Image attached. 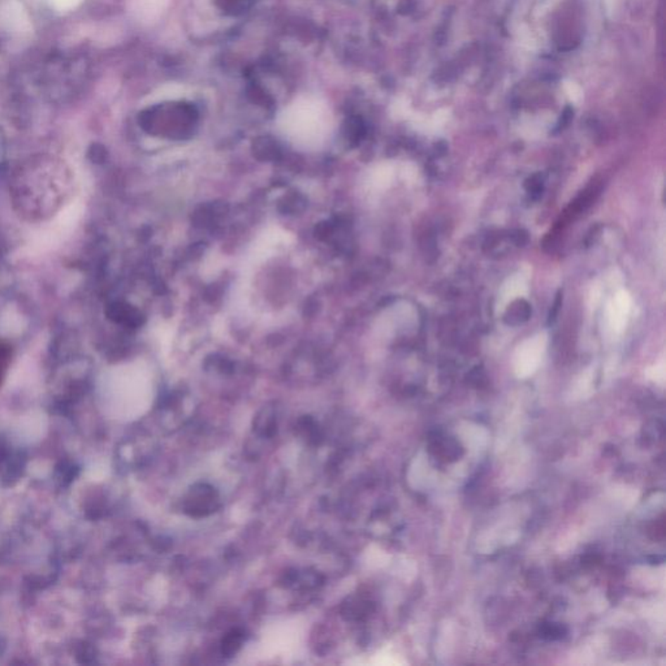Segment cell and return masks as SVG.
<instances>
[{"instance_id": "14", "label": "cell", "mask_w": 666, "mask_h": 666, "mask_svg": "<svg viewBox=\"0 0 666 666\" xmlns=\"http://www.w3.org/2000/svg\"><path fill=\"white\" fill-rule=\"evenodd\" d=\"M333 232V225L329 222H319L315 227L316 239H325L331 236Z\"/></svg>"}, {"instance_id": "8", "label": "cell", "mask_w": 666, "mask_h": 666, "mask_svg": "<svg viewBox=\"0 0 666 666\" xmlns=\"http://www.w3.org/2000/svg\"><path fill=\"white\" fill-rule=\"evenodd\" d=\"M245 641H246V635L241 629H233L231 632H227L220 643L222 656L225 658L234 656L239 649L242 648Z\"/></svg>"}, {"instance_id": "9", "label": "cell", "mask_w": 666, "mask_h": 666, "mask_svg": "<svg viewBox=\"0 0 666 666\" xmlns=\"http://www.w3.org/2000/svg\"><path fill=\"white\" fill-rule=\"evenodd\" d=\"M297 431H299V435L302 439H305L308 444H318L323 436L319 425L311 417H303L299 419Z\"/></svg>"}, {"instance_id": "1", "label": "cell", "mask_w": 666, "mask_h": 666, "mask_svg": "<svg viewBox=\"0 0 666 666\" xmlns=\"http://www.w3.org/2000/svg\"><path fill=\"white\" fill-rule=\"evenodd\" d=\"M68 179L64 167H29L15 181V201L29 216L51 214L65 196Z\"/></svg>"}, {"instance_id": "6", "label": "cell", "mask_w": 666, "mask_h": 666, "mask_svg": "<svg viewBox=\"0 0 666 666\" xmlns=\"http://www.w3.org/2000/svg\"><path fill=\"white\" fill-rule=\"evenodd\" d=\"M532 310L529 302L524 299H515L512 302L504 314V323L510 327H518L529 322Z\"/></svg>"}, {"instance_id": "2", "label": "cell", "mask_w": 666, "mask_h": 666, "mask_svg": "<svg viewBox=\"0 0 666 666\" xmlns=\"http://www.w3.org/2000/svg\"><path fill=\"white\" fill-rule=\"evenodd\" d=\"M222 508L216 488L207 483H196L182 497V510L191 518H206Z\"/></svg>"}, {"instance_id": "13", "label": "cell", "mask_w": 666, "mask_h": 666, "mask_svg": "<svg viewBox=\"0 0 666 666\" xmlns=\"http://www.w3.org/2000/svg\"><path fill=\"white\" fill-rule=\"evenodd\" d=\"M561 306H563V291H558L557 296H555V302H553V305H552V308H551V311H549V314H548V325L555 323V319H557V316H558V313H560V310H561Z\"/></svg>"}, {"instance_id": "11", "label": "cell", "mask_w": 666, "mask_h": 666, "mask_svg": "<svg viewBox=\"0 0 666 666\" xmlns=\"http://www.w3.org/2000/svg\"><path fill=\"white\" fill-rule=\"evenodd\" d=\"M526 190L531 198L538 199L543 194V179L540 175H534L526 181Z\"/></svg>"}, {"instance_id": "3", "label": "cell", "mask_w": 666, "mask_h": 666, "mask_svg": "<svg viewBox=\"0 0 666 666\" xmlns=\"http://www.w3.org/2000/svg\"><path fill=\"white\" fill-rule=\"evenodd\" d=\"M279 428V414L275 405H265L256 413L253 422V434L258 439H274Z\"/></svg>"}, {"instance_id": "15", "label": "cell", "mask_w": 666, "mask_h": 666, "mask_svg": "<svg viewBox=\"0 0 666 666\" xmlns=\"http://www.w3.org/2000/svg\"><path fill=\"white\" fill-rule=\"evenodd\" d=\"M563 629L557 624H547L543 630V634L544 636H547L549 639H557V638H561L563 636Z\"/></svg>"}, {"instance_id": "7", "label": "cell", "mask_w": 666, "mask_h": 666, "mask_svg": "<svg viewBox=\"0 0 666 666\" xmlns=\"http://www.w3.org/2000/svg\"><path fill=\"white\" fill-rule=\"evenodd\" d=\"M110 316L115 322L129 327H138L144 322V318L139 311L124 303H115L110 308Z\"/></svg>"}, {"instance_id": "5", "label": "cell", "mask_w": 666, "mask_h": 666, "mask_svg": "<svg viewBox=\"0 0 666 666\" xmlns=\"http://www.w3.org/2000/svg\"><path fill=\"white\" fill-rule=\"evenodd\" d=\"M287 587L299 591L314 589L323 583V577L313 570H294L285 575Z\"/></svg>"}, {"instance_id": "4", "label": "cell", "mask_w": 666, "mask_h": 666, "mask_svg": "<svg viewBox=\"0 0 666 666\" xmlns=\"http://www.w3.org/2000/svg\"><path fill=\"white\" fill-rule=\"evenodd\" d=\"M374 610V604L358 595H351L342 601L340 613L346 621H360L365 620Z\"/></svg>"}, {"instance_id": "10", "label": "cell", "mask_w": 666, "mask_h": 666, "mask_svg": "<svg viewBox=\"0 0 666 666\" xmlns=\"http://www.w3.org/2000/svg\"><path fill=\"white\" fill-rule=\"evenodd\" d=\"M305 207V201L301 196L294 194V196H288L284 199V202L280 203V211L288 213V214H294L302 211Z\"/></svg>"}, {"instance_id": "12", "label": "cell", "mask_w": 666, "mask_h": 666, "mask_svg": "<svg viewBox=\"0 0 666 666\" xmlns=\"http://www.w3.org/2000/svg\"><path fill=\"white\" fill-rule=\"evenodd\" d=\"M9 362H11V351L8 346H0V385L3 383V379L7 374Z\"/></svg>"}]
</instances>
